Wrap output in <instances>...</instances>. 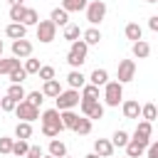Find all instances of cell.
Wrapping results in <instances>:
<instances>
[{"label": "cell", "mask_w": 158, "mask_h": 158, "mask_svg": "<svg viewBox=\"0 0 158 158\" xmlns=\"http://www.w3.org/2000/svg\"><path fill=\"white\" fill-rule=\"evenodd\" d=\"M64 158H69V156H64Z\"/></svg>", "instance_id": "obj_51"}, {"label": "cell", "mask_w": 158, "mask_h": 158, "mask_svg": "<svg viewBox=\"0 0 158 158\" xmlns=\"http://www.w3.org/2000/svg\"><path fill=\"white\" fill-rule=\"evenodd\" d=\"M27 151H30V143H27V141H20V138H15V143H12V156H17V158H25V156H27Z\"/></svg>", "instance_id": "obj_35"}, {"label": "cell", "mask_w": 158, "mask_h": 158, "mask_svg": "<svg viewBox=\"0 0 158 158\" xmlns=\"http://www.w3.org/2000/svg\"><path fill=\"white\" fill-rule=\"evenodd\" d=\"M25 101L40 109V106H42V101H44V94H42V91H27V96H25Z\"/></svg>", "instance_id": "obj_38"}, {"label": "cell", "mask_w": 158, "mask_h": 158, "mask_svg": "<svg viewBox=\"0 0 158 158\" xmlns=\"http://www.w3.org/2000/svg\"><path fill=\"white\" fill-rule=\"evenodd\" d=\"M79 96L86 99V101H99V86H94V84L86 81V84L79 89Z\"/></svg>", "instance_id": "obj_24"}, {"label": "cell", "mask_w": 158, "mask_h": 158, "mask_svg": "<svg viewBox=\"0 0 158 158\" xmlns=\"http://www.w3.org/2000/svg\"><path fill=\"white\" fill-rule=\"evenodd\" d=\"M49 20H52L57 27H67V25H69V12L62 10V7H54V10L49 12Z\"/></svg>", "instance_id": "obj_19"}, {"label": "cell", "mask_w": 158, "mask_h": 158, "mask_svg": "<svg viewBox=\"0 0 158 158\" xmlns=\"http://www.w3.org/2000/svg\"><path fill=\"white\" fill-rule=\"evenodd\" d=\"M123 35H126V40H131V44L138 42V40H143V30H141L138 22H128V25L123 27Z\"/></svg>", "instance_id": "obj_16"}, {"label": "cell", "mask_w": 158, "mask_h": 158, "mask_svg": "<svg viewBox=\"0 0 158 158\" xmlns=\"http://www.w3.org/2000/svg\"><path fill=\"white\" fill-rule=\"evenodd\" d=\"M59 116H62V126L69 128V131H72L74 123L79 121V114H77V111H59Z\"/></svg>", "instance_id": "obj_33"}, {"label": "cell", "mask_w": 158, "mask_h": 158, "mask_svg": "<svg viewBox=\"0 0 158 158\" xmlns=\"http://www.w3.org/2000/svg\"><path fill=\"white\" fill-rule=\"evenodd\" d=\"M136 79V62L133 59H121L118 69H116V81L118 84H128Z\"/></svg>", "instance_id": "obj_6"}, {"label": "cell", "mask_w": 158, "mask_h": 158, "mask_svg": "<svg viewBox=\"0 0 158 158\" xmlns=\"http://www.w3.org/2000/svg\"><path fill=\"white\" fill-rule=\"evenodd\" d=\"M12 143H15V138L0 136V153H12Z\"/></svg>", "instance_id": "obj_42"}, {"label": "cell", "mask_w": 158, "mask_h": 158, "mask_svg": "<svg viewBox=\"0 0 158 158\" xmlns=\"http://www.w3.org/2000/svg\"><path fill=\"white\" fill-rule=\"evenodd\" d=\"M30 136H32V123H27V121H17V126H15V138L27 141Z\"/></svg>", "instance_id": "obj_28"}, {"label": "cell", "mask_w": 158, "mask_h": 158, "mask_svg": "<svg viewBox=\"0 0 158 158\" xmlns=\"http://www.w3.org/2000/svg\"><path fill=\"white\" fill-rule=\"evenodd\" d=\"M81 40H84L89 47H91V44H99V42H101V30H99V27H86V30L81 32Z\"/></svg>", "instance_id": "obj_22"}, {"label": "cell", "mask_w": 158, "mask_h": 158, "mask_svg": "<svg viewBox=\"0 0 158 158\" xmlns=\"http://www.w3.org/2000/svg\"><path fill=\"white\" fill-rule=\"evenodd\" d=\"M79 109H81V114H84L86 118H91V121L104 118V104H101V101H86V99H81V101H79Z\"/></svg>", "instance_id": "obj_7"}, {"label": "cell", "mask_w": 158, "mask_h": 158, "mask_svg": "<svg viewBox=\"0 0 158 158\" xmlns=\"http://www.w3.org/2000/svg\"><path fill=\"white\" fill-rule=\"evenodd\" d=\"M17 67H22V64H20V59H15V57H2V59H0V74H10V72H15Z\"/></svg>", "instance_id": "obj_29"}, {"label": "cell", "mask_w": 158, "mask_h": 158, "mask_svg": "<svg viewBox=\"0 0 158 158\" xmlns=\"http://www.w3.org/2000/svg\"><path fill=\"white\" fill-rule=\"evenodd\" d=\"M62 37H64V40H67L69 44H72V42H77V40L81 37V30H79V25H72V22H69V25L64 27V32H62Z\"/></svg>", "instance_id": "obj_31"}, {"label": "cell", "mask_w": 158, "mask_h": 158, "mask_svg": "<svg viewBox=\"0 0 158 158\" xmlns=\"http://www.w3.org/2000/svg\"><path fill=\"white\" fill-rule=\"evenodd\" d=\"M7 79H10V84H22V81L27 79V72H25L22 67H17L15 72H10V74H7Z\"/></svg>", "instance_id": "obj_37"}, {"label": "cell", "mask_w": 158, "mask_h": 158, "mask_svg": "<svg viewBox=\"0 0 158 158\" xmlns=\"http://www.w3.org/2000/svg\"><path fill=\"white\" fill-rule=\"evenodd\" d=\"M2 52H5V44H2V40H0V59H2Z\"/></svg>", "instance_id": "obj_48"}, {"label": "cell", "mask_w": 158, "mask_h": 158, "mask_svg": "<svg viewBox=\"0 0 158 158\" xmlns=\"http://www.w3.org/2000/svg\"><path fill=\"white\" fill-rule=\"evenodd\" d=\"M86 79H89V84H94V86H106V81H109V72L96 67V69H94Z\"/></svg>", "instance_id": "obj_20"}, {"label": "cell", "mask_w": 158, "mask_h": 158, "mask_svg": "<svg viewBox=\"0 0 158 158\" xmlns=\"http://www.w3.org/2000/svg\"><path fill=\"white\" fill-rule=\"evenodd\" d=\"M47 151H49V156H54V158H64V156H67V146H64V141H59V138H52Z\"/></svg>", "instance_id": "obj_25"}, {"label": "cell", "mask_w": 158, "mask_h": 158, "mask_svg": "<svg viewBox=\"0 0 158 158\" xmlns=\"http://www.w3.org/2000/svg\"><path fill=\"white\" fill-rule=\"evenodd\" d=\"M91 126H94V121H91V118L79 116V121L74 123V128H72V131H74L77 136H89V133H91Z\"/></svg>", "instance_id": "obj_21"}, {"label": "cell", "mask_w": 158, "mask_h": 158, "mask_svg": "<svg viewBox=\"0 0 158 158\" xmlns=\"http://www.w3.org/2000/svg\"><path fill=\"white\" fill-rule=\"evenodd\" d=\"M148 27H151L153 32H158V15H151V17H148Z\"/></svg>", "instance_id": "obj_45"}, {"label": "cell", "mask_w": 158, "mask_h": 158, "mask_svg": "<svg viewBox=\"0 0 158 158\" xmlns=\"http://www.w3.org/2000/svg\"><path fill=\"white\" fill-rule=\"evenodd\" d=\"M143 153H146V146H143V143H138V141H133V138L126 143V158H141Z\"/></svg>", "instance_id": "obj_23"}, {"label": "cell", "mask_w": 158, "mask_h": 158, "mask_svg": "<svg viewBox=\"0 0 158 158\" xmlns=\"http://www.w3.org/2000/svg\"><path fill=\"white\" fill-rule=\"evenodd\" d=\"M121 101H123V84L106 81V86H104V104L106 106H118Z\"/></svg>", "instance_id": "obj_4"}, {"label": "cell", "mask_w": 158, "mask_h": 158, "mask_svg": "<svg viewBox=\"0 0 158 158\" xmlns=\"http://www.w3.org/2000/svg\"><path fill=\"white\" fill-rule=\"evenodd\" d=\"M20 22H22L25 27H37V22H40V15H37V10H35V7H27Z\"/></svg>", "instance_id": "obj_30"}, {"label": "cell", "mask_w": 158, "mask_h": 158, "mask_svg": "<svg viewBox=\"0 0 158 158\" xmlns=\"http://www.w3.org/2000/svg\"><path fill=\"white\" fill-rule=\"evenodd\" d=\"M35 30H37V40H40L42 44H49V42L57 40V25H54L52 20H40Z\"/></svg>", "instance_id": "obj_5"}, {"label": "cell", "mask_w": 158, "mask_h": 158, "mask_svg": "<svg viewBox=\"0 0 158 158\" xmlns=\"http://www.w3.org/2000/svg\"><path fill=\"white\" fill-rule=\"evenodd\" d=\"M15 116H17L20 121L32 123L35 118H40V109H37V106H32V104H27V101H20V104L15 106Z\"/></svg>", "instance_id": "obj_8"}, {"label": "cell", "mask_w": 158, "mask_h": 158, "mask_svg": "<svg viewBox=\"0 0 158 158\" xmlns=\"http://www.w3.org/2000/svg\"><path fill=\"white\" fill-rule=\"evenodd\" d=\"M131 54H133L136 59H146V57L151 54V44H148L146 40H138V42L131 44Z\"/></svg>", "instance_id": "obj_17"}, {"label": "cell", "mask_w": 158, "mask_h": 158, "mask_svg": "<svg viewBox=\"0 0 158 158\" xmlns=\"http://www.w3.org/2000/svg\"><path fill=\"white\" fill-rule=\"evenodd\" d=\"M42 158H54V156H49V153H47V156H42Z\"/></svg>", "instance_id": "obj_49"}, {"label": "cell", "mask_w": 158, "mask_h": 158, "mask_svg": "<svg viewBox=\"0 0 158 158\" xmlns=\"http://www.w3.org/2000/svg\"><path fill=\"white\" fill-rule=\"evenodd\" d=\"M94 153L101 156V158H111L114 156V143L109 138H96L94 141Z\"/></svg>", "instance_id": "obj_11"}, {"label": "cell", "mask_w": 158, "mask_h": 158, "mask_svg": "<svg viewBox=\"0 0 158 158\" xmlns=\"http://www.w3.org/2000/svg\"><path fill=\"white\" fill-rule=\"evenodd\" d=\"M40 121H42V136H47V138H57V136L64 131V126H62V116H59L57 109H47V111H42Z\"/></svg>", "instance_id": "obj_1"}, {"label": "cell", "mask_w": 158, "mask_h": 158, "mask_svg": "<svg viewBox=\"0 0 158 158\" xmlns=\"http://www.w3.org/2000/svg\"><path fill=\"white\" fill-rule=\"evenodd\" d=\"M131 138H128V133L123 131V128H118V131H114V136H111V143H114V148H126V143H128Z\"/></svg>", "instance_id": "obj_34"}, {"label": "cell", "mask_w": 158, "mask_h": 158, "mask_svg": "<svg viewBox=\"0 0 158 158\" xmlns=\"http://www.w3.org/2000/svg\"><path fill=\"white\" fill-rule=\"evenodd\" d=\"M121 111H123V118H138V116H141V106H138V101H133V99L121 101Z\"/></svg>", "instance_id": "obj_15"}, {"label": "cell", "mask_w": 158, "mask_h": 158, "mask_svg": "<svg viewBox=\"0 0 158 158\" xmlns=\"http://www.w3.org/2000/svg\"><path fill=\"white\" fill-rule=\"evenodd\" d=\"M67 84H69V89H81L84 84H86V77L81 74V69H72L69 74H67Z\"/></svg>", "instance_id": "obj_13"}, {"label": "cell", "mask_w": 158, "mask_h": 158, "mask_svg": "<svg viewBox=\"0 0 158 158\" xmlns=\"http://www.w3.org/2000/svg\"><path fill=\"white\" fill-rule=\"evenodd\" d=\"M44 153H42V148L40 146H30V151H27V156L25 158H42Z\"/></svg>", "instance_id": "obj_43"}, {"label": "cell", "mask_w": 158, "mask_h": 158, "mask_svg": "<svg viewBox=\"0 0 158 158\" xmlns=\"http://www.w3.org/2000/svg\"><path fill=\"white\" fill-rule=\"evenodd\" d=\"M146 2H158V0H146Z\"/></svg>", "instance_id": "obj_50"}, {"label": "cell", "mask_w": 158, "mask_h": 158, "mask_svg": "<svg viewBox=\"0 0 158 158\" xmlns=\"http://www.w3.org/2000/svg\"><path fill=\"white\" fill-rule=\"evenodd\" d=\"M69 52H72L77 59L86 62V54H89V44H86L84 40H77V42H72V44H69Z\"/></svg>", "instance_id": "obj_18"}, {"label": "cell", "mask_w": 158, "mask_h": 158, "mask_svg": "<svg viewBox=\"0 0 158 158\" xmlns=\"http://www.w3.org/2000/svg\"><path fill=\"white\" fill-rule=\"evenodd\" d=\"M7 96H10V99H15V101L20 104V101H25L27 91H25V86H22V84H10V86H7Z\"/></svg>", "instance_id": "obj_32"}, {"label": "cell", "mask_w": 158, "mask_h": 158, "mask_svg": "<svg viewBox=\"0 0 158 158\" xmlns=\"http://www.w3.org/2000/svg\"><path fill=\"white\" fill-rule=\"evenodd\" d=\"M54 101H57V106H54L57 111H74V109L79 106L81 96H79V91H77V89H64Z\"/></svg>", "instance_id": "obj_2"}, {"label": "cell", "mask_w": 158, "mask_h": 158, "mask_svg": "<svg viewBox=\"0 0 158 158\" xmlns=\"http://www.w3.org/2000/svg\"><path fill=\"white\" fill-rule=\"evenodd\" d=\"M10 5H25V0H7Z\"/></svg>", "instance_id": "obj_46"}, {"label": "cell", "mask_w": 158, "mask_h": 158, "mask_svg": "<svg viewBox=\"0 0 158 158\" xmlns=\"http://www.w3.org/2000/svg\"><path fill=\"white\" fill-rule=\"evenodd\" d=\"M141 118L148 121V123H153V121L158 118V106H156V104H143V106H141Z\"/></svg>", "instance_id": "obj_27"}, {"label": "cell", "mask_w": 158, "mask_h": 158, "mask_svg": "<svg viewBox=\"0 0 158 158\" xmlns=\"http://www.w3.org/2000/svg\"><path fill=\"white\" fill-rule=\"evenodd\" d=\"M151 133H153V123L138 121V123H136V131H133V141H138V143H143V146L148 148V146H151Z\"/></svg>", "instance_id": "obj_9"}, {"label": "cell", "mask_w": 158, "mask_h": 158, "mask_svg": "<svg viewBox=\"0 0 158 158\" xmlns=\"http://www.w3.org/2000/svg\"><path fill=\"white\" fill-rule=\"evenodd\" d=\"M40 67H42V64H40V59H35V57H27V59H25V64H22V69L27 72V77H30V74H37V72H40Z\"/></svg>", "instance_id": "obj_36"}, {"label": "cell", "mask_w": 158, "mask_h": 158, "mask_svg": "<svg viewBox=\"0 0 158 158\" xmlns=\"http://www.w3.org/2000/svg\"><path fill=\"white\" fill-rule=\"evenodd\" d=\"M62 91H64V89H62L59 79H49V81H44V84H42V94H44V96H49V99H57Z\"/></svg>", "instance_id": "obj_14"}, {"label": "cell", "mask_w": 158, "mask_h": 158, "mask_svg": "<svg viewBox=\"0 0 158 158\" xmlns=\"http://www.w3.org/2000/svg\"><path fill=\"white\" fill-rule=\"evenodd\" d=\"M5 35L15 42V40H25L27 37V27L22 25V22H10L7 27H5Z\"/></svg>", "instance_id": "obj_12"}, {"label": "cell", "mask_w": 158, "mask_h": 158, "mask_svg": "<svg viewBox=\"0 0 158 158\" xmlns=\"http://www.w3.org/2000/svg\"><path fill=\"white\" fill-rule=\"evenodd\" d=\"M84 158H101V156H96V153H94V151H91V153H86V156H84Z\"/></svg>", "instance_id": "obj_47"}, {"label": "cell", "mask_w": 158, "mask_h": 158, "mask_svg": "<svg viewBox=\"0 0 158 158\" xmlns=\"http://www.w3.org/2000/svg\"><path fill=\"white\" fill-rule=\"evenodd\" d=\"M25 10H27L25 5H10V20L12 22H20L22 15H25Z\"/></svg>", "instance_id": "obj_40"}, {"label": "cell", "mask_w": 158, "mask_h": 158, "mask_svg": "<svg viewBox=\"0 0 158 158\" xmlns=\"http://www.w3.org/2000/svg\"><path fill=\"white\" fill-rule=\"evenodd\" d=\"M37 77H40L42 81H49V79H54V67H49V64H42V67H40V72H37Z\"/></svg>", "instance_id": "obj_41"}, {"label": "cell", "mask_w": 158, "mask_h": 158, "mask_svg": "<svg viewBox=\"0 0 158 158\" xmlns=\"http://www.w3.org/2000/svg\"><path fill=\"white\" fill-rule=\"evenodd\" d=\"M86 5H89V0H62V10H67V12H81V10H86Z\"/></svg>", "instance_id": "obj_26"}, {"label": "cell", "mask_w": 158, "mask_h": 158, "mask_svg": "<svg viewBox=\"0 0 158 158\" xmlns=\"http://www.w3.org/2000/svg\"><path fill=\"white\" fill-rule=\"evenodd\" d=\"M146 158H158V141H153V143L146 148Z\"/></svg>", "instance_id": "obj_44"}, {"label": "cell", "mask_w": 158, "mask_h": 158, "mask_svg": "<svg viewBox=\"0 0 158 158\" xmlns=\"http://www.w3.org/2000/svg\"><path fill=\"white\" fill-rule=\"evenodd\" d=\"M12 57L15 59H27V57H32V42L30 40H15L12 42Z\"/></svg>", "instance_id": "obj_10"}, {"label": "cell", "mask_w": 158, "mask_h": 158, "mask_svg": "<svg viewBox=\"0 0 158 158\" xmlns=\"http://www.w3.org/2000/svg\"><path fill=\"white\" fill-rule=\"evenodd\" d=\"M84 12H86L89 25L96 27V25H101V20L106 17V2H104V0H89V5H86Z\"/></svg>", "instance_id": "obj_3"}, {"label": "cell", "mask_w": 158, "mask_h": 158, "mask_svg": "<svg viewBox=\"0 0 158 158\" xmlns=\"http://www.w3.org/2000/svg\"><path fill=\"white\" fill-rule=\"evenodd\" d=\"M15 106H17V101H15V99H10L7 94H5V96H0V111L10 114V111H15Z\"/></svg>", "instance_id": "obj_39"}]
</instances>
